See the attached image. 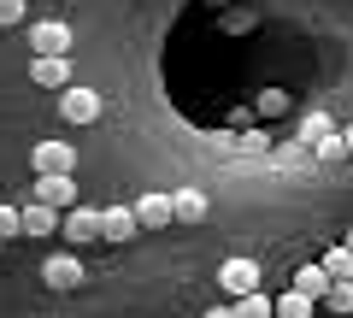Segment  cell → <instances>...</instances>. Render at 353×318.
Masks as SVG:
<instances>
[{
  "label": "cell",
  "mask_w": 353,
  "mask_h": 318,
  "mask_svg": "<svg viewBox=\"0 0 353 318\" xmlns=\"http://www.w3.org/2000/svg\"><path fill=\"white\" fill-rule=\"evenodd\" d=\"M53 106H59V118L65 124H101V89H83V83H71V89H59L53 95Z\"/></svg>",
  "instance_id": "1"
},
{
  "label": "cell",
  "mask_w": 353,
  "mask_h": 318,
  "mask_svg": "<svg viewBox=\"0 0 353 318\" xmlns=\"http://www.w3.org/2000/svg\"><path fill=\"white\" fill-rule=\"evenodd\" d=\"M30 53L36 59H71V24H59V18L30 24Z\"/></svg>",
  "instance_id": "2"
},
{
  "label": "cell",
  "mask_w": 353,
  "mask_h": 318,
  "mask_svg": "<svg viewBox=\"0 0 353 318\" xmlns=\"http://www.w3.org/2000/svg\"><path fill=\"white\" fill-rule=\"evenodd\" d=\"M41 283H48L53 295H71V289H83V259H77L71 248L48 254V266H41Z\"/></svg>",
  "instance_id": "3"
},
{
  "label": "cell",
  "mask_w": 353,
  "mask_h": 318,
  "mask_svg": "<svg viewBox=\"0 0 353 318\" xmlns=\"http://www.w3.org/2000/svg\"><path fill=\"white\" fill-rule=\"evenodd\" d=\"M30 166H36V177H71L77 148H65V141H36V148H30Z\"/></svg>",
  "instance_id": "4"
},
{
  "label": "cell",
  "mask_w": 353,
  "mask_h": 318,
  "mask_svg": "<svg viewBox=\"0 0 353 318\" xmlns=\"http://www.w3.org/2000/svg\"><path fill=\"white\" fill-rule=\"evenodd\" d=\"M59 242L71 248H88V242H101V206H71L59 224Z\"/></svg>",
  "instance_id": "5"
},
{
  "label": "cell",
  "mask_w": 353,
  "mask_h": 318,
  "mask_svg": "<svg viewBox=\"0 0 353 318\" xmlns=\"http://www.w3.org/2000/svg\"><path fill=\"white\" fill-rule=\"evenodd\" d=\"M24 201L59 206V212H71V206H83V201H77V177H36V183H30V195H24Z\"/></svg>",
  "instance_id": "6"
},
{
  "label": "cell",
  "mask_w": 353,
  "mask_h": 318,
  "mask_svg": "<svg viewBox=\"0 0 353 318\" xmlns=\"http://www.w3.org/2000/svg\"><path fill=\"white\" fill-rule=\"evenodd\" d=\"M141 236V218H136V206H101V242H136Z\"/></svg>",
  "instance_id": "7"
},
{
  "label": "cell",
  "mask_w": 353,
  "mask_h": 318,
  "mask_svg": "<svg viewBox=\"0 0 353 318\" xmlns=\"http://www.w3.org/2000/svg\"><path fill=\"white\" fill-rule=\"evenodd\" d=\"M218 289H230L236 301L253 295L259 289V266H253V259H224V266H218Z\"/></svg>",
  "instance_id": "8"
},
{
  "label": "cell",
  "mask_w": 353,
  "mask_h": 318,
  "mask_svg": "<svg viewBox=\"0 0 353 318\" xmlns=\"http://www.w3.org/2000/svg\"><path fill=\"white\" fill-rule=\"evenodd\" d=\"M136 218H141V230H165V224H176V201L171 195H141Z\"/></svg>",
  "instance_id": "9"
},
{
  "label": "cell",
  "mask_w": 353,
  "mask_h": 318,
  "mask_svg": "<svg viewBox=\"0 0 353 318\" xmlns=\"http://www.w3.org/2000/svg\"><path fill=\"white\" fill-rule=\"evenodd\" d=\"M30 83L36 89H71V59H30Z\"/></svg>",
  "instance_id": "10"
},
{
  "label": "cell",
  "mask_w": 353,
  "mask_h": 318,
  "mask_svg": "<svg viewBox=\"0 0 353 318\" xmlns=\"http://www.w3.org/2000/svg\"><path fill=\"white\" fill-rule=\"evenodd\" d=\"M289 289H301V295H312V301L324 306V295L336 289V277H330V271H324V259H312V266H301V271H294V283H289Z\"/></svg>",
  "instance_id": "11"
},
{
  "label": "cell",
  "mask_w": 353,
  "mask_h": 318,
  "mask_svg": "<svg viewBox=\"0 0 353 318\" xmlns=\"http://www.w3.org/2000/svg\"><path fill=\"white\" fill-rule=\"evenodd\" d=\"M59 224H65V212H59V206L24 201V236H36V242H41V236H53V230H59Z\"/></svg>",
  "instance_id": "12"
},
{
  "label": "cell",
  "mask_w": 353,
  "mask_h": 318,
  "mask_svg": "<svg viewBox=\"0 0 353 318\" xmlns=\"http://www.w3.org/2000/svg\"><path fill=\"white\" fill-rule=\"evenodd\" d=\"M171 201H176V224H201L206 218V195L201 189H176Z\"/></svg>",
  "instance_id": "13"
},
{
  "label": "cell",
  "mask_w": 353,
  "mask_h": 318,
  "mask_svg": "<svg viewBox=\"0 0 353 318\" xmlns=\"http://www.w3.org/2000/svg\"><path fill=\"white\" fill-rule=\"evenodd\" d=\"M236 312H241V318H277V295L253 289V295H241V301H236Z\"/></svg>",
  "instance_id": "14"
},
{
  "label": "cell",
  "mask_w": 353,
  "mask_h": 318,
  "mask_svg": "<svg viewBox=\"0 0 353 318\" xmlns=\"http://www.w3.org/2000/svg\"><path fill=\"white\" fill-rule=\"evenodd\" d=\"M312 312H318V301H312V295H301V289L277 295V318H312Z\"/></svg>",
  "instance_id": "15"
},
{
  "label": "cell",
  "mask_w": 353,
  "mask_h": 318,
  "mask_svg": "<svg viewBox=\"0 0 353 318\" xmlns=\"http://www.w3.org/2000/svg\"><path fill=\"white\" fill-rule=\"evenodd\" d=\"M324 271H330L336 283H353V248H347V242H336V248L324 254Z\"/></svg>",
  "instance_id": "16"
},
{
  "label": "cell",
  "mask_w": 353,
  "mask_h": 318,
  "mask_svg": "<svg viewBox=\"0 0 353 318\" xmlns=\"http://www.w3.org/2000/svg\"><path fill=\"white\" fill-rule=\"evenodd\" d=\"M330 136H336V124H330L324 112H306L301 118V141H306V148H318V141H330Z\"/></svg>",
  "instance_id": "17"
},
{
  "label": "cell",
  "mask_w": 353,
  "mask_h": 318,
  "mask_svg": "<svg viewBox=\"0 0 353 318\" xmlns=\"http://www.w3.org/2000/svg\"><path fill=\"white\" fill-rule=\"evenodd\" d=\"M18 236H24V206L0 201V242H18Z\"/></svg>",
  "instance_id": "18"
},
{
  "label": "cell",
  "mask_w": 353,
  "mask_h": 318,
  "mask_svg": "<svg viewBox=\"0 0 353 318\" xmlns=\"http://www.w3.org/2000/svg\"><path fill=\"white\" fill-rule=\"evenodd\" d=\"M324 312H336V318H347V312H353V283H336V289L324 295Z\"/></svg>",
  "instance_id": "19"
},
{
  "label": "cell",
  "mask_w": 353,
  "mask_h": 318,
  "mask_svg": "<svg viewBox=\"0 0 353 318\" xmlns=\"http://www.w3.org/2000/svg\"><path fill=\"white\" fill-rule=\"evenodd\" d=\"M253 106H259V118H283V112H289V95H283V89H265Z\"/></svg>",
  "instance_id": "20"
},
{
  "label": "cell",
  "mask_w": 353,
  "mask_h": 318,
  "mask_svg": "<svg viewBox=\"0 0 353 318\" xmlns=\"http://www.w3.org/2000/svg\"><path fill=\"white\" fill-rule=\"evenodd\" d=\"M318 159H347V141H341V130H336V136H330V141H318Z\"/></svg>",
  "instance_id": "21"
},
{
  "label": "cell",
  "mask_w": 353,
  "mask_h": 318,
  "mask_svg": "<svg viewBox=\"0 0 353 318\" xmlns=\"http://www.w3.org/2000/svg\"><path fill=\"white\" fill-rule=\"evenodd\" d=\"M241 153H271V136H265V130H248V136H241Z\"/></svg>",
  "instance_id": "22"
},
{
  "label": "cell",
  "mask_w": 353,
  "mask_h": 318,
  "mask_svg": "<svg viewBox=\"0 0 353 318\" xmlns=\"http://www.w3.org/2000/svg\"><path fill=\"white\" fill-rule=\"evenodd\" d=\"M6 24H24V0H0V30Z\"/></svg>",
  "instance_id": "23"
},
{
  "label": "cell",
  "mask_w": 353,
  "mask_h": 318,
  "mask_svg": "<svg viewBox=\"0 0 353 318\" xmlns=\"http://www.w3.org/2000/svg\"><path fill=\"white\" fill-rule=\"evenodd\" d=\"M206 318H241V312H236V301H230V306H212Z\"/></svg>",
  "instance_id": "24"
},
{
  "label": "cell",
  "mask_w": 353,
  "mask_h": 318,
  "mask_svg": "<svg viewBox=\"0 0 353 318\" xmlns=\"http://www.w3.org/2000/svg\"><path fill=\"white\" fill-rule=\"evenodd\" d=\"M341 141H347V159H353V124H347V130H341Z\"/></svg>",
  "instance_id": "25"
},
{
  "label": "cell",
  "mask_w": 353,
  "mask_h": 318,
  "mask_svg": "<svg viewBox=\"0 0 353 318\" xmlns=\"http://www.w3.org/2000/svg\"><path fill=\"white\" fill-rule=\"evenodd\" d=\"M341 242H347V248H353V230H347V236H341Z\"/></svg>",
  "instance_id": "26"
},
{
  "label": "cell",
  "mask_w": 353,
  "mask_h": 318,
  "mask_svg": "<svg viewBox=\"0 0 353 318\" xmlns=\"http://www.w3.org/2000/svg\"><path fill=\"white\" fill-rule=\"evenodd\" d=\"M0 248H6V242H0Z\"/></svg>",
  "instance_id": "27"
}]
</instances>
